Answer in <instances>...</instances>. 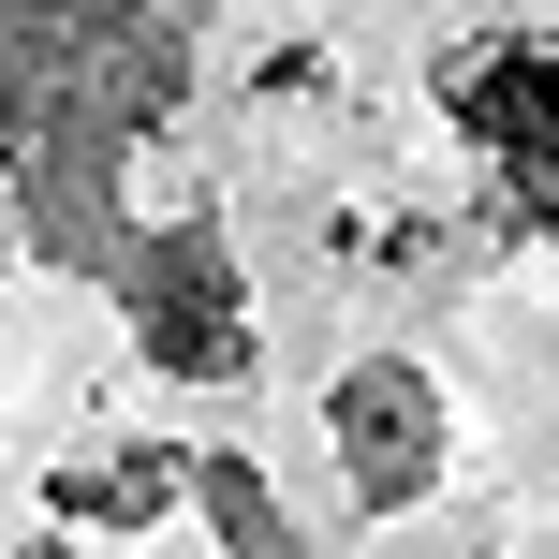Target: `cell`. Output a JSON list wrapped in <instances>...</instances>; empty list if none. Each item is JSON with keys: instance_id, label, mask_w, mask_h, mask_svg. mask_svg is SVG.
<instances>
[{"instance_id": "6da1fadb", "label": "cell", "mask_w": 559, "mask_h": 559, "mask_svg": "<svg viewBox=\"0 0 559 559\" xmlns=\"http://www.w3.org/2000/svg\"><path fill=\"white\" fill-rule=\"evenodd\" d=\"M338 427H354V456L383 486H413V456H427V413H413V383H397V368H368L354 397H338Z\"/></svg>"}, {"instance_id": "7a4b0ae2", "label": "cell", "mask_w": 559, "mask_h": 559, "mask_svg": "<svg viewBox=\"0 0 559 559\" xmlns=\"http://www.w3.org/2000/svg\"><path fill=\"white\" fill-rule=\"evenodd\" d=\"M0 15H15V0H0Z\"/></svg>"}]
</instances>
